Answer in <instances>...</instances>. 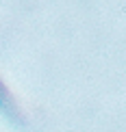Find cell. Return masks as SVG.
<instances>
[{"instance_id":"obj_1","label":"cell","mask_w":126,"mask_h":132,"mask_svg":"<svg viewBox=\"0 0 126 132\" xmlns=\"http://www.w3.org/2000/svg\"><path fill=\"white\" fill-rule=\"evenodd\" d=\"M0 115L15 126H26L24 108H22L20 100L15 97V93L9 89V85L4 82L2 76H0Z\"/></svg>"}]
</instances>
